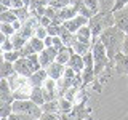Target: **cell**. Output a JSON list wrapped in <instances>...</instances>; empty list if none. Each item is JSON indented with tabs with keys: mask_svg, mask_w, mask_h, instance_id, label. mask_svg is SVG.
Listing matches in <instances>:
<instances>
[{
	"mask_svg": "<svg viewBox=\"0 0 128 120\" xmlns=\"http://www.w3.org/2000/svg\"><path fill=\"white\" fill-rule=\"evenodd\" d=\"M123 38H125V32L120 30L117 26L107 27V29L99 35V40L104 43V46H106V50H107V56H109V59H110V67L112 69H114L115 56H117L118 51H122Z\"/></svg>",
	"mask_w": 128,
	"mask_h": 120,
	"instance_id": "1",
	"label": "cell"
},
{
	"mask_svg": "<svg viewBox=\"0 0 128 120\" xmlns=\"http://www.w3.org/2000/svg\"><path fill=\"white\" fill-rule=\"evenodd\" d=\"M88 26H90V29H91V43H94L96 40L99 38V35H101L107 27L115 26L114 11H99V13H96L93 18H90Z\"/></svg>",
	"mask_w": 128,
	"mask_h": 120,
	"instance_id": "2",
	"label": "cell"
},
{
	"mask_svg": "<svg viewBox=\"0 0 128 120\" xmlns=\"http://www.w3.org/2000/svg\"><path fill=\"white\" fill-rule=\"evenodd\" d=\"M91 51H93V58H94V74H96V78H98L101 74H104L106 70H112L110 59H109V56H107V50H106L104 43L99 38L93 43Z\"/></svg>",
	"mask_w": 128,
	"mask_h": 120,
	"instance_id": "3",
	"label": "cell"
},
{
	"mask_svg": "<svg viewBox=\"0 0 128 120\" xmlns=\"http://www.w3.org/2000/svg\"><path fill=\"white\" fill-rule=\"evenodd\" d=\"M13 112L30 115L34 118H40L43 115V110L38 104H35L32 99H24V101H13Z\"/></svg>",
	"mask_w": 128,
	"mask_h": 120,
	"instance_id": "4",
	"label": "cell"
},
{
	"mask_svg": "<svg viewBox=\"0 0 128 120\" xmlns=\"http://www.w3.org/2000/svg\"><path fill=\"white\" fill-rule=\"evenodd\" d=\"M14 70L18 72V74L24 75V77H30L34 72H37V69L34 67V64L30 62V59H29V58H26V56L19 58L18 61L14 62Z\"/></svg>",
	"mask_w": 128,
	"mask_h": 120,
	"instance_id": "5",
	"label": "cell"
},
{
	"mask_svg": "<svg viewBox=\"0 0 128 120\" xmlns=\"http://www.w3.org/2000/svg\"><path fill=\"white\" fill-rule=\"evenodd\" d=\"M88 22H90V19H88V18H85V16H82V14H77L75 18L69 19V21H64V27H66L67 30H70L72 34H77L80 27L86 26Z\"/></svg>",
	"mask_w": 128,
	"mask_h": 120,
	"instance_id": "6",
	"label": "cell"
},
{
	"mask_svg": "<svg viewBox=\"0 0 128 120\" xmlns=\"http://www.w3.org/2000/svg\"><path fill=\"white\" fill-rule=\"evenodd\" d=\"M13 90L10 86V82L8 78H0V104H5V102H13Z\"/></svg>",
	"mask_w": 128,
	"mask_h": 120,
	"instance_id": "7",
	"label": "cell"
},
{
	"mask_svg": "<svg viewBox=\"0 0 128 120\" xmlns=\"http://www.w3.org/2000/svg\"><path fill=\"white\" fill-rule=\"evenodd\" d=\"M114 69L118 75H128V54L118 51L114 59Z\"/></svg>",
	"mask_w": 128,
	"mask_h": 120,
	"instance_id": "8",
	"label": "cell"
},
{
	"mask_svg": "<svg viewBox=\"0 0 128 120\" xmlns=\"http://www.w3.org/2000/svg\"><path fill=\"white\" fill-rule=\"evenodd\" d=\"M46 6H48L46 0H32V3L27 8H29V11H30V16H34V18L38 19V18H42V16H45Z\"/></svg>",
	"mask_w": 128,
	"mask_h": 120,
	"instance_id": "9",
	"label": "cell"
},
{
	"mask_svg": "<svg viewBox=\"0 0 128 120\" xmlns=\"http://www.w3.org/2000/svg\"><path fill=\"white\" fill-rule=\"evenodd\" d=\"M46 72H48V77H51L54 80H59V78H62L64 72H66V64H61V62L54 61L46 67Z\"/></svg>",
	"mask_w": 128,
	"mask_h": 120,
	"instance_id": "10",
	"label": "cell"
},
{
	"mask_svg": "<svg viewBox=\"0 0 128 120\" xmlns=\"http://www.w3.org/2000/svg\"><path fill=\"white\" fill-rule=\"evenodd\" d=\"M67 66H69L70 69H74L75 74H82L83 69H85V61H83V56L74 51L72 56H70V59H69V62H67Z\"/></svg>",
	"mask_w": 128,
	"mask_h": 120,
	"instance_id": "11",
	"label": "cell"
},
{
	"mask_svg": "<svg viewBox=\"0 0 128 120\" xmlns=\"http://www.w3.org/2000/svg\"><path fill=\"white\" fill-rule=\"evenodd\" d=\"M114 16H115V26L125 34H128V13H125L123 10H118L114 11Z\"/></svg>",
	"mask_w": 128,
	"mask_h": 120,
	"instance_id": "12",
	"label": "cell"
},
{
	"mask_svg": "<svg viewBox=\"0 0 128 120\" xmlns=\"http://www.w3.org/2000/svg\"><path fill=\"white\" fill-rule=\"evenodd\" d=\"M48 78V72L46 69H38L37 72H34V74L29 77V82H30V85L32 86H42L43 83H45V80Z\"/></svg>",
	"mask_w": 128,
	"mask_h": 120,
	"instance_id": "13",
	"label": "cell"
},
{
	"mask_svg": "<svg viewBox=\"0 0 128 120\" xmlns=\"http://www.w3.org/2000/svg\"><path fill=\"white\" fill-rule=\"evenodd\" d=\"M75 38H77V42H82V43H88V45H91L93 46V43H91V29H90V26H83V27H80L78 32L75 34Z\"/></svg>",
	"mask_w": 128,
	"mask_h": 120,
	"instance_id": "14",
	"label": "cell"
},
{
	"mask_svg": "<svg viewBox=\"0 0 128 120\" xmlns=\"http://www.w3.org/2000/svg\"><path fill=\"white\" fill-rule=\"evenodd\" d=\"M30 99L34 101L35 104H38L40 107L46 102L45 99V93H43V88L42 86H34L32 88V93H30Z\"/></svg>",
	"mask_w": 128,
	"mask_h": 120,
	"instance_id": "15",
	"label": "cell"
},
{
	"mask_svg": "<svg viewBox=\"0 0 128 120\" xmlns=\"http://www.w3.org/2000/svg\"><path fill=\"white\" fill-rule=\"evenodd\" d=\"M72 53H74V48H72V46H62L61 50L58 51L56 61L61 62V64H66V66H67V62H69V59H70Z\"/></svg>",
	"mask_w": 128,
	"mask_h": 120,
	"instance_id": "16",
	"label": "cell"
},
{
	"mask_svg": "<svg viewBox=\"0 0 128 120\" xmlns=\"http://www.w3.org/2000/svg\"><path fill=\"white\" fill-rule=\"evenodd\" d=\"M78 13H77V10H75L72 5H67V6H64V8H61L59 10V19L64 22V21H69V19H72V18H75Z\"/></svg>",
	"mask_w": 128,
	"mask_h": 120,
	"instance_id": "17",
	"label": "cell"
},
{
	"mask_svg": "<svg viewBox=\"0 0 128 120\" xmlns=\"http://www.w3.org/2000/svg\"><path fill=\"white\" fill-rule=\"evenodd\" d=\"M14 62H10V61H3L2 59V66H0V77L3 78H8L10 75L14 74Z\"/></svg>",
	"mask_w": 128,
	"mask_h": 120,
	"instance_id": "18",
	"label": "cell"
},
{
	"mask_svg": "<svg viewBox=\"0 0 128 120\" xmlns=\"http://www.w3.org/2000/svg\"><path fill=\"white\" fill-rule=\"evenodd\" d=\"M43 112H48V114H59V98L53 99V101H46L42 106Z\"/></svg>",
	"mask_w": 128,
	"mask_h": 120,
	"instance_id": "19",
	"label": "cell"
},
{
	"mask_svg": "<svg viewBox=\"0 0 128 120\" xmlns=\"http://www.w3.org/2000/svg\"><path fill=\"white\" fill-rule=\"evenodd\" d=\"M75 104L69 101L67 98H64V96H61L59 98V114H70L72 109H74Z\"/></svg>",
	"mask_w": 128,
	"mask_h": 120,
	"instance_id": "20",
	"label": "cell"
},
{
	"mask_svg": "<svg viewBox=\"0 0 128 120\" xmlns=\"http://www.w3.org/2000/svg\"><path fill=\"white\" fill-rule=\"evenodd\" d=\"M19 58H22L19 50H13V51H2V59L3 61H10V62H16Z\"/></svg>",
	"mask_w": 128,
	"mask_h": 120,
	"instance_id": "21",
	"label": "cell"
},
{
	"mask_svg": "<svg viewBox=\"0 0 128 120\" xmlns=\"http://www.w3.org/2000/svg\"><path fill=\"white\" fill-rule=\"evenodd\" d=\"M0 19H2V22H10V24H13L16 19H18V16H16V13H14L13 8H8V10H3V11H2Z\"/></svg>",
	"mask_w": 128,
	"mask_h": 120,
	"instance_id": "22",
	"label": "cell"
},
{
	"mask_svg": "<svg viewBox=\"0 0 128 120\" xmlns=\"http://www.w3.org/2000/svg\"><path fill=\"white\" fill-rule=\"evenodd\" d=\"M11 40H13V43H14V50H21V48L29 42V40L24 37L22 34H19V32H16L14 35H11Z\"/></svg>",
	"mask_w": 128,
	"mask_h": 120,
	"instance_id": "23",
	"label": "cell"
},
{
	"mask_svg": "<svg viewBox=\"0 0 128 120\" xmlns=\"http://www.w3.org/2000/svg\"><path fill=\"white\" fill-rule=\"evenodd\" d=\"M29 42H30V45L34 46V50H35V53H42L43 50H45V40L43 38H38V37H32V38H29Z\"/></svg>",
	"mask_w": 128,
	"mask_h": 120,
	"instance_id": "24",
	"label": "cell"
},
{
	"mask_svg": "<svg viewBox=\"0 0 128 120\" xmlns=\"http://www.w3.org/2000/svg\"><path fill=\"white\" fill-rule=\"evenodd\" d=\"M72 48H74V51L75 53H78V54H85L88 53V51L91 50V45H88V43H82V42H75L74 45H72Z\"/></svg>",
	"mask_w": 128,
	"mask_h": 120,
	"instance_id": "25",
	"label": "cell"
},
{
	"mask_svg": "<svg viewBox=\"0 0 128 120\" xmlns=\"http://www.w3.org/2000/svg\"><path fill=\"white\" fill-rule=\"evenodd\" d=\"M11 114H13V102H5L0 106V117L8 118Z\"/></svg>",
	"mask_w": 128,
	"mask_h": 120,
	"instance_id": "26",
	"label": "cell"
},
{
	"mask_svg": "<svg viewBox=\"0 0 128 120\" xmlns=\"http://www.w3.org/2000/svg\"><path fill=\"white\" fill-rule=\"evenodd\" d=\"M0 32H2L3 35H6V37H11V35L16 34L13 24H10V22H2V26H0Z\"/></svg>",
	"mask_w": 128,
	"mask_h": 120,
	"instance_id": "27",
	"label": "cell"
},
{
	"mask_svg": "<svg viewBox=\"0 0 128 120\" xmlns=\"http://www.w3.org/2000/svg\"><path fill=\"white\" fill-rule=\"evenodd\" d=\"M0 48H2V51H13L14 50V43L11 37H6L3 42H0Z\"/></svg>",
	"mask_w": 128,
	"mask_h": 120,
	"instance_id": "28",
	"label": "cell"
},
{
	"mask_svg": "<svg viewBox=\"0 0 128 120\" xmlns=\"http://www.w3.org/2000/svg\"><path fill=\"white\" fill-rule=\"evenodd\" d=\"M83 3H85V5L90 8L94 14L101 11V8H99V0H83Z\"/></svg>",
	"mask_w": 128,
	"mask_h": 120,
	"instance_id": "29",
	"label": "cell"
},
{
	"mask_svg": "<svg viewBox=\"0 0 128 120\" xmlns=\"http://www.w3.org/2000/svg\"><path fill=\"white\" fill-rule=\"evenodd\" d=\"M48 5L53 6V8H56V10H61V8L67 6V5H70V0H51Z\"/></svg>",
	"mask_w": 128,
	"mask_h": 120,
	"instance_id": "30",
	"label": "cell"
},
{
	"mask_svg": "<svg viewBox=\"0 0 128 120\" xmlns=\"http://www.w3.org/2000/svg\"><path fill=\"white\" fill-rule=\"evenodd\" d=\"M8 120H37L30 115H26V114H19V112H13V114L8 117Z\"/></svg>",
	"mask_w": 128,
	"mask_h": 120,
	"instance_id": "31",
	"label": "cell"
},
{
	"mask_svg": "<svg viewBox=\"0 0 128 120\" xmlns=\"http://www.w3.org/2000/svg\"><path fill=\"white\" fill-rule=\"evenodd\" d=\"M19 51H21V54H22V56H30V54H34V53H35V50H34V46L30 45V42H27Z\"/></svg>",
	"mask_w": 128,
	"mask_h": 120,
	"instance_id": "32",
	"label": "cell"
},
{
	"mask_svg": "<svg viewBox=\"0 0 128 120\" xmlns=\"http://www.w3.org/2000/svg\"><path fill=\"white\" fill-rule=\"evenodd\" d=\"M35 37H38V38H43L45 40L48 37V30H46V27H43V26H37V29H35Z\"/></svg>",
	"mask_w": 128,
	"mask_h": 120,
	"instance_id": "33",
	"label": "cell"
},
{
	"mask_svg": "<svg viewBox=\"0 0 128 120\" xmlns=\"http://www.w3.org/2000/svg\"><path fill=\"white\" fill-rule=\"evenodd\" d=\"M126 5H128V0H115V5H114V10H112V11L123 10Z\"/></svg>",
	"mask_w": 128,
	"mask_h": 120,
	"instance_id": "34",
	"label": "cell"
},
{
	"mask_svg": "<svg viewBox=\"0 0 128 120\" xmlns=\"http://www.w3.org/2000/svg\"><path fill=\"white\" fill-rule=\"evenodd\" d=\"M38 120H61L58 114H48V112H43V115Z\"/></svg>",
	"mask_w": 128,
	"mask_h": 120,
	"instance_id": "35",
	"label": "cell"
},
{
	"mask_svg": "<svg viewBox=\"0 0 128 120\" xmlns=\"http://www.w3.org/2000/svg\"><path fill=\"white\" fill-rule=\"evenodd\" d=\"M51 22H53V21H51L48 16H42V18H38V24H40V26H43V27H48Z\"/></svg>",
	"mask_w": 128,
	"mask_h": 120,
	"instance_id": "36",
	"label": "cell"
},
{
	"mask_svg": "<svg viewBox=\"0 0 128 120\" xmlns=\"http://www.w3.org/2000/svg\"><path fill=\"white\" fill-rule=\"evenodd\" d=\"M122 51L125 54H128V34H125V38H123V43H122Z\"/></svg>",
	"mask_w": 128,
	"mask_h": 120,
	"instance_id": "37",
	"label": "cell"
},
{
	"mask_svg": "<svg viewBox=\"0 0 128 120\" xmlns=\"http://www.w3.org/2000/svg\"><path fill=\"white\" fill-rule=\"evenodd\" d=\"M21 6H26L22 0H11V8H21Z\"/></svg>",
	"mask_w": 128,
	"mask_h": 120,
	"instance_id": "38",
	"label": "cell"
},
{
	"mask_svg": "<svg viewBox=\"0 0 128 120\" xmlns=\"http://www.w3.org/2000/svg\"><path fill=\"white\" fill-rule=\"evenodd\" d=\"M11 8V0H2V11Z\"/></svg>",
	"mask_w": 128,
	"mask_h": 120,
	"instance_id": "39",
	"label": "cell"
},
{
	"mask_svg": "<svg viewBox=\"0 0 128 120\" xmlns=\"http://www.w3.org/2000/svg\"><path fill=\"white\" fill-rule=\"evenodd\" d=\"M45 46H46V48L53 46V37H51V35H48V37L45 38Z\"/></svg>",
	"mask_w": 128,
	"mask_h": 120,
	"instance_id": "40",
	"label": "cell"
},
{
	"mask_svg": "<svg viewBox=\"0 0 128 120\" xmlns=\"http://www.w3.org/2000/svg\"><path fill=\"white\" fill-rule=\"evenodd\" d=\"M22 2H24V5H26V6H29L30 3H32V0H22Z\"/></svg>",
	"mask_w": 128,
	"mask_h": 120,
	"instance_id": "41",
	"label": "cell"
},
{
	"mask_svg": "<svg viewBox=\"0 0 128 120\" xmlns=\"http://www.w3.org/2000/svg\"><path fill=\"white\" fill-rule=\"evenodd\" d=\"M123 11H125V13H128V5H126L125 8H123Z\"/></svg>",
	"mask_w": 128,
	"mask_h": 120,
	"instance_id": "42",
	"label": "cell"
},
{
	"mask_svg": "<svg viewBox=\"0 0 128 120\" xmlns=\"http://www.w3.org/2000/svg\"><path fill=\"white\" fill-rule=\"evenodd\" d=\"M0 120H8V118H5V117H0Z\"/></svg>",
	"mask_w": 128,
	"mask_h": 120,
	"instance_id": "43",
	"label": "cell"
},
{
	"mask_svg": "<svg viewBox=\"0 0 128 120\" xmlns=\"http://www.w3.org/2000/svg\"><path fill=\"white\" fill-rule=\"evenodd\" d=\"M46 2H48V3H50V2H51V0H46Z\"/></svg>",
	"mask_w": 128,
	"mask_h": 120,
	"instance_id": "44",
	"label": "cell"
},
{
	"mask_svg": "<svg viewBox=\"0 0 128 120\" xmlns=\"http://www.w3.org/2000/svg\"><path fill=\"white\" fill-rule=\"evenodd\" d=\"M126 77H128V75H126Z\"/></svg>",
	"mask_w": 128,
	"mask_h": 120,
	"instance_id": "45",
	"label": "cell"
}]
</instances>
